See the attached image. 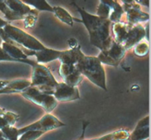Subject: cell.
Returning <instances> with one entry per match:
<instances>
[{"mask_svg":"<svg viewBox=\"0 0 151 140\" xmlns=\"http://www.w3.org/2000/svg\"><path fill=\"white\" fill-rule=\"evenodd\" d=\"M4 136L8 140H18V129L13 126H7L0 130Z\"/></svg>","mask_w":151,"mask_h":140,"instance_id":"23","label":"cell"},{"mask_svg":"<svg viewBox=\"0 0 151 140\" xmlns=\"http://www.w3.org/2000/svg\"><path fill=\"white\" fill-rule=\"evenodd\" d=\"M59 73L63 82L72 87H77L83 79V76L80 73L75 65L61 63L59 68Z\"/></svg>","mask_w":151,"mask_h":140,"instance_id":"10","label":"cell"},{"mask_svg":"<svg viewBox=\"0 0 151 140\" xmlns=\"http://www.w3.org/2000/svg\"><path fill=\"white\" fill-rule=\"evenodd\" d=\"M1 48L3 51L7 54L10 57H11L15 62L26 63L31 66H33L35 64V62L32 61L28 59V57L23 52L20 47L15 43L12 42L8 40L7 42L3 41L1 43Z\"/></svg>","mask_w":151,"mask_h":140,"instance_id":"11","label":"cell"},{"mask_svg":"<svg viewBox=\"0 0 151 140\" xmlns=\"http://www.w3.org/2000/svg\"><path fill=\"white\" fill-rule=\"evenodd\" d=\"M7 21H4L3 19L0 18V29H2L3 27H4L5 25H7Z\"/></svg>","mask_w":151,"mask_h":140,"instance_id":"29","label":"cell"},{"mask_svg":"<svg viewBox=\"0 0 151 140\" xmlns=\"http://www.w3.org/2000/svg\"><path fill=\"white\" fill-rule=\"evenodd\" d=\"M4 3L16 16L17 20L24 19L32 9L22 0H5Z\"/></svg>","mask_w":151,"mask_h":140,"instance_id":"15","label":"cell"},{"mask_svg":"<svg viewBox=\"0 0 151 140\" xmlns=\"http://www.w3.org/2000/svg\"><path fill=\"white\" fill-rule=\"evenodd\" d=\"M31 82L27 79H16L9 82V83L0 89V95L1 94H13L23 92L29 87H30Z\"/></svg>","mask_w":151,"mask_h":140,"instance_id":"16","label":"cell"},{"mask_svg":"<svg viewBox=\"0 0 151 140\" xmlns=\"http://www.w3.org/2000/svg\"><path fill=\"white\" fill-rule=\"evenodd\" d=\"M1 43H2V40H1V37H0V46H1Z\"/></svg>","mask_w":151,"mask_h":140,"instance_id":"33","label":"cell"},{"mask_svg":"<svg viewBox=\"0 0 151 140\" xmlns=\"http://www.w3.org/2000/svg\"><path fill=\"white\" fill-rule=\"evenodd\" d=\"M123 1L124 4H131L134 3V0H122Z\"/></svg>","mask_w":151,"mask_h":140,"instance_id":"30","label":"cell"},{"mask_svg":"<svg viewBox=\"0 0 151 140\" xmlns=\"http://www.w3.org/2000/svg\"><path fill=\"white\" fill-rule=\"evenodd\" d=\"M75 66L80 73L90 82L104 90H107L106 72L97 57L84 55Z\"/></svg>","mask_w":151,"mask_h":140,"instance_id":"3","label":"cell"},{"mask_svg":"<svg viewBox=\"0 0 151 140\" xmlns=\"http://www.w3.org/2000/svg\"><path fill=\"white\" fill-rule=\"evenodd\" d=\"M134 1L137 2V4H141V5L149 7V0H134Z\"/></svg>","mask_w":151,"mask_h":140,"instance_id":"28","label":"cell"},{"mask_svg":"<svg viewBox=\"0 0 151 140\" xmlns=\"http://www.w3.org/2000/svg\"><path fill=\"white\" fill-rule=\"evenodd\" d=\"M100 1H101V3L109 6L111 10L109 20L111 22H114V23L120 21L121 17L124 13L123 7L114 0H100Z\"/></svg>","mask_w":151,"mask_h":140,"instance_id":"18","label":"cell"},{"mask_svg":"<svg viewBox=\"0 0 151 140\" xmlns=\"http://www.w3.org/2000/svg\"><path fill=\"white\" fill-rule=\"evenodd\" d=\"M85 54L81 51V45L66 51H61L58 60L63 64L76 65Z\"/></svg>","mask_w":151,"mask_h":140,"instance_id":"14","label":"cell"},{"mask_svg":"<svg viewBox=\"0 0 151 140\" xmlns=\"http://www.w3.org/2000/svg\"><path fill=\"white\" fill-rule=\"evenodd\" d=\"M130 136V134L126 130L123 129H119L116 131L111 134L106 135L102 137L97 138V139H93L90 140H128Z\"/></svg>","mask_w":151,"mask_h":140,"instance_id":"20","label":"cell"},{"mask_svg":"<svg viewBox=\"0 0 151 140\" xmlns=\"http://www.w3.org/2000/svg\"><path fill=\"white\" fill-rule=\"evenodd\" d=\"M126 49L123 45L114 41L108 50L101 51L97 58L102 64L109 65L111 66H117L125 56Z\"/></svg>","mask_w":151,"mask_h":140,"instance_id":"7","label":"cell"},{"mask_svg":"<svg viewBox=\"0 0 151 140\" xmlns=\"http://www.w3.org/2000/svg\"><path fill=\"white\" fill-rule=\"evenodd\" d=\"M134 54L138 57H144L148 54L149 46L146 42H140L134 46Z\"/></svg>","mask_w":151,"mask_h":140,"instance_id":"24","label":"cell"},{"mask_svg":"<svg viewBox=\"0 0 151 140\" xmlns=\"http://www.w3.org/2000/svg\"><path fill=\"white\" fill-rule=\"evenodd\" d=\"M1 61H10V62H15L14 60L11 58V57H9L4 51L1 48V47L0 46V62Z\"/></svg>","mask_w":151,"mask_h":140,"instance_id":"26","label":"cell"},{"mask_svg":"<svg viewBox=\"0 0 151 140\" xmlns=\"http://www.w3.org/2000/svg\"><path fill=\"white\" fill-rule=\"evenodd\" d=\"M55 16L60 19L61 21L63 23H66V24L69 25V26H72L74 23L73 18L71 16V15L66 11L65 9L62 8L60 7H53V12Z\"/></svg>","mask_w":151,"mask_h":140,"instance_id":"19","label":"cell"},{"mask_svg":"<svg viewBox=\"0 0 151 140\" xmlns=\"http://www.w3.org/2000/svg\"><path fill=\"white\" fill-rule=\"evenodd\" d=\"M52 95L57 100V101L61 102L75 101L80 98L78 88L77 87L69 86L64 82H58L53 90Z\"/></svg>","mask_w":151,"mask_h":140,"instance_id":"9","label":"cell"},{"mask_svg":"<svg viewBox=\"0 0 151 140\" xmlns=\"http://www.w3.org/2000/svg\"><path fill=\"white\" fill-rule=\"evenodd\" d=\"M32 68L30 86L36 87L41 92L52 95L53 90L58 82L55 79L51 71L45 65L37 63Z\"/></svg>","mask_w":151,"mask_h":140,"instance_id":"5","label":"cell"},{"mask_svg":"<svg viewBox=\"0 0 151 140\" xmlns=\"http://www.w3.org/2000/svg\"><path fill=\"white\" fill-rule=\"evenodd\" d=\"M63 126H64V124L61 123L60 120H58L52 114H47L44 116H43L38 121L35 122V123H32V124L29 125V126H27V127L18 130V134H19V136L22 133L28 130L39 131L44 133V132L62 127Z\"/></svg>","mask_w":151,"mask_h":140,"instance_id":"8","label":"cell"},{"mask_svg":"<svg viewBox=\"0 0 151 140\" xmlns=\"http://www.w3.org/2000/svg\"><path fill=\"white\" fill-rule=\"evenodd\" d=\"M114 41L127 50L134 48L146 37V29L141 24L116 22L112 25Z\"/></svg>","mask_w":151,"mask_h":140,"instance_id":"2","label":"cell"},{"mask_svg":"<svg viewBox=\"0 0 151 140\" xmlns=\"http://www.w3.org/2000/svg\"><path fill=\"white\" fill-rule=\"evenodd\" d=\"M0 140H8L4 135H3V134L1 133V131H0Z\"/></svg>","mask_w":151,"mask_h":140,"instance_id":"31","label":"cell"},{"mask_svg":"<svg viewBox=\"0 0 151 140\" xmlns=\"http://www.w3.org/2000/svg\"><path fill=\"white\" fill-rule=\"evenodd\" d=\"M20 48L27 57L35 56L36 57L37 63H48L54 60H58L59 56L61 52V51L51 49L47 47L44 49L40 50V51H31L22 46Z\"/></svg>","mask_w":151,"mask_h":140,"instance_id":"12","label":"cell"},{"mask_svg":"<svg viewBox=\"0 0 151 140\" xmlns=\"http://www.w3.org/2000/svg\"><path fill=\"white\" fill-rule=\"evenodd\" d=\"M123 10L127 13L128 23L131 24H139L141 22L149 20V15L142 11L139 4L134 3L131 4H124Z\"/></svg>","mask_w":151,"mask_h":140,"instance_id":"13","label":"cell"},{"mask_svg":"<svg viewBox=\"0 0 151 140\" xmlns=\"http://www.w3.org/2000/svg\"><path fill=\"white\" fill-rule=\"evenodd\" d=\"M22 1L24 4L32 6L38 10L53 12V7H51L46 0H22Z\"/></svg>","mask_w":151,"mask_h":140,"instance_id":"21","label":"cell"},{"mask_svg":"<svg viewBox=\"0 0 151 140\" xmlns=\"http://www.w3.org/2000/svg\"><path fill=\"white\" fill-rule=\"evenodd\" d=\"M149 136V116L142 119L128 140H145Z\"/></svg>","mask_w":151,"mask_h":140,"instance_id":"17","label":"cell"},{"mask_svg":"<svg viewBox=\"0 0 151 140\" xmlns=\"http://www.w3.org/2000/svg\"><path fill=\"white\" fill-rule=\"evenodd\" d=\"M0 37L4 42L8 40L31 51H40L46 48L39 41L17 27L8 24L0 29Z\"/></svg>","mask_w":151,"mask_h":140,"instance_id":"4","label":"cell"},{"mask_svg":"<svg viewBox=\"0 0 151 140\" xmlns=\"http://www.w3.org/2000/svg\"><path fill=\"white\" fill-rule=\"evenodd\" d=\"M4 112H5V110H4V109H2L0 108V115H1V114H2Z\"/></svg>","mask_w":151,"mask_h":140,"instance_id":"32","label":"cell"},{"mask_svg":"<svg viewBox=\"0 0 151 140\" xmlns=\"http://www.w3.org/2000/svg\"><path fill=\"white\" fill-rule=\"evenodd\" d=\"M38 18V13L35 10H32L24 18V24L26 29H32L35 26Z\"/></svg>","mask_w":151,"mask_h":140,"instance_id":"22","label":"cell"},{"mask_svg":"<svg viewBox=\"0 0 151 140\" xmlns=\"http://www.w3.org/2000/svg\"><path fill=\"white\" fill-rule=\"evenodd\" d=\"M68 44H69L70 48H76L79 45V44L78 43V41L75 38H70L69 40H68Z\"/></svg>","mask_w":151,"mask_h":140,"instance_id":"27","label":"cell"},{"mask_svg":"<svg viewBox=\"0 0 151 140\" xmlns=\"http://www.w3.org/2000/svg\"><path fill=\"white\" fill-rule=\"evenodd\" d=\"M43 132L39 131L28 130L22 133V136L18 140H35L43 134Z\"/></svg>","mask_w":151,"mask_h":140,"instance_id":"25","label":"cell"},{"mask_svg":"<svg viewBox=\"0 0 151 140\" xmlns=\"http://www.w3.org/2000/svg\"><path fill=\"white\" fill-rule=\"evenodd\" d=\"M21 93L24 98L42 107L48 113L53 111L58 105L57 100L52 95L41 92L34 87H29Z\"/></svg>","mask_w":151,"mask_h":140,"instance_id":"6","label":"cell"},{"mask_svg":"<svg viewBox=\"0 0 151 140\" xmlns=\"http://www.w3.org/2000/svg\"><path fill=\"white\" fill-rule=\"evenodd\" d=\"M73 4L82 17V20L73 18V21L82 22L85 25L89 34L91 43L101 51L109 49L114 41L110 35V25L111 22L109 19L102 18L97 16L89 14L75 3H73Z\"/></svg>","mask_w":151,"mask_h":140,"instance_id":"1","label":"cell"}]
</instances>
